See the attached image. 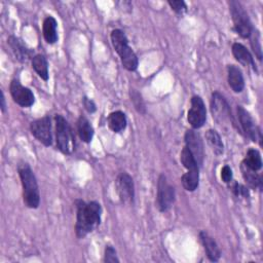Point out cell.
<instances>
[{"label":"cell","mask_w":263,"mask_h":263,"mask_svg":"<svg viewBox=\"0 0 263 263\" xmlns=\"http://www.w3.org/2000/svg\"><path fill=\"white\" fill-rule=\"evenodd\" d=\"M76 224L75 233L78 238L85 237L92 232L101 223L102 206L97 201L85 202L81 199L75 200Z\"/></svg>","instance_id":"obj_1"},{"label":"cell","mask_w":263,"mask_h":263,"mask_svg":"<svg viewBox=\"0 0 263 263\" xmlns=\"http://www.w3.org/2000/svg\"><path fill=\"white\" fill-rule=\"evenodd\" d=\"M22 187L23 199L27 208L37 209L40 203V193L36 177L28 163H22L17 167Z\"/></svg>","instance_id":"obj_2"},{"label":"cell","mask_w":263,"mask_h":263,"mask_svg":"<svg viewBox=\"0 0 263 263\" xmlns=\"http://www.w3.org/2000/svg\"><path fill=\"white\" fill-rule=\"evenodd\" d=\"M110 38H111L112 45L115 51L118 53L123 67L128 71L137 70L139 61H138L137 54L128 45V40L125 34L121 30L115 29L111 32Z\"/></svg>","instance_id":"obj_3"},{"label":"cell","mask_w":263,"mask_h":263,"mask_svg":"<svg viewBox=\"0 0 263 263\" xmlns=\"http://www.w3.org/2000/svg\"><path fill=\"white\" fill-rule=\"evenodd\" d=\"M54 121L58 149L64 154H71L75 149V138L72 128L67 119L61 114H55Z\"/></svg>","instance_id":"obj_4"},{"label":"cell","mask_w":263,"mask_h":263,"mask_svg":"<svg viewBox=\"0 0 263 263\" xmlns=\"http://www.w3.org/2000/svg\"><path fill=\"white\" fill-rule=\"evenodd\" d=\"M229 8L235 32L241 38H249L252 35L253 27L245 7L238 1H230Z\"/></svg>","instance_id":"obj_5"},{"label":"cell","mask_w":263,"mask_h":263,"mask_svg":"<svg viewBox=\"0 0 263 263\" xmlns=\"http://www.w3.org/2000/svg\"><path fill=\"white\" fill-rule=\"evenodd\" d=\"M211 111L213 118L217 121L218 124L222 125L230 122L233 126H236L228 103L226 102L225 98L218 91L212 93Z\"/></svg>","instance_id":"obj_6"},{"label":"cell","mask_w":263,"mask_h":263,"mask_svg":"<svg viewBox=\"0 0 263 263\" xmlns=\"http://www.w3.org/2000/svg\"><path fill=\"white\" fill-rule=\"evenodd\" d=\"M175 188L167 182L164 175H160L157 181L156 205L160 212H167L175 202Z\"/></svg>","instance_id":"obj_7"},{"label":"cell","mask_w":263,"mask_h":263,"mask_svg":"<svg viewBox=\"0 0 263 263\" xmlns=\"http://www.w3.org/2000/svg\"><path fill=\"white\" fill-rule=\"evenodd\" d=\"M187 120L193 129L203 126L206 120V110L202 99L199 96H193L190 102V109L187 113Z\"/></svg>","instance_id":"obj_8"},{"label":"cell","mask_w":263,"mask_h":263,"mask_svg":"<svg viewBox=\"0 0 263 263\" xmlns=\"http://www.w3.org/2000/svg\"><path fill=\"white\" fill-rule=\"evenodd\" d=\"M31 134L44 146H50L52 144L51 135V121L48 115L38 118L30 124Z\"/></svg>","instance_id":"obj_9"},{"label":"cell","mask_w":263,"mask_h":263,"mask_svg":"<svg viewBox=\"0 0 263 263\" xmlns=\"http://www.w3.org/2000/svg\"><path fill=\"white\" fill-rule=\"evenodd\" d=\"M115 188L122 203L130 204L135 198V185L133 178L127 173H120L115 181Z\"/></svg>","instance_id":"obj_10"},{"label":"cell","mask_w":263,"mask_h":263,"mask_svg":"<svg viewBox=\"0 0 263 263\" xmlns=\"http://www.w3.org/2000/svg\"><path fill=\"white\" fill-rule=\"evenodd\" d=\"M9 90L12 100L23 108L31 107L35 103V96L33 91L22 85L18 79H12L9 85Z\"/></svg>","instance_id":"obj_11"},{"label":"cell","mask_w":263,"mask_h":263,"mask_svg":"<svg viewBox=\"0 0 263 263\" xmlns=\"http://www.w3.org/2000/svg\"><path fill=\"white\" fill-rule=\"evenodd\" d=\"M237 116L239 120V124L241 126V130L245 133V135L250 138L253 142L259 141V144L261 145V130L260 128L255 124V121L253 117L250 115V113L241 106L237 107Z\"/></svg>","instance_id":"obj_12"},{"label":"cell","mask_w":263,"mask_h":263,"mask_svg":"<svg viewBox=\"0 0 263 263\" xmlns=\"http://www.w3.org/2000/svg\"><path fill=\"white\" fill-rule=\"evenodd\" d=\"M184 140H185V144H186L185 147L191 152L197 165L200 167L203 163V158H204L203 143H202L200 135L197 132H195L193 128L188 129L185 133Z\"/></svg>","instance_id":"obj_13"},{"label":"cell","mask_w":263,"mask_h":263,"mask_svg":"<svg viewBox=\"0 0 263 263\" xmlns=\"http://www.w3.org/2000/svg\"><path fill=\"white\" fill-rule=\"evenodd\" d=\"M7 43L15 57V59L21 63H26L29 60H32L34 58L33 50L27 47V45L16 36H9L7 39Z\"/></svg>","instance_id":"obj_14"},{"label":"cell","mask_w":263,"mask_h":263,"mask_svg":"<svg viewBox=\"0 0 263 263\" xmlns=\"http://www.w3.org/2000/svg\"><path fill=\"white\" fill-rule=\"evenodd\" d=\"M199 238L201 240V243L203 246V249L205 251L208 258L212 262L219 261V259L221 257V251H220L217 242L215 241V239L206 231H200Z\"/></svg>","instance_id":"obj_15"},{"label":"cell","mask_w":263,"mask_h":263,"mask_svg":"<svg viewBox=\"0 0 263 263\" xmlns=\"http://www.w3.org/2000/svg\"><path fill=\"white\" fill-rule=\"evenodd\" d=\"M228 84L234 92H241L245 87V80L240 69L234 65L227 67Z\"/></svg>","instance_id":"obj_16"},{"label":"cell","mask_w":263,"mask_h":263,"mask_svg":"<svg viewBox=\"0 0 263 263\" xmlns=\"http://www.w3.org/2000/svg\"><path fill=\"white\" fill-rule=\"evenodd\" d=\"M231 49H232L233 57L238 63H240L243 66H252L253 69L256 70V65H255L253 55L245 45L236 42V43H233Z\"/></svg>","instance_id":"obj_17"},{"label":"cell","mask_w":263,"mask_h":263,"mask_svg":"<svg viewBox=\"0 0 263 263\" xmlns=\"http://www.w3.org/2000/svg\"><path fill=\"white\" fill-rule=\"evenodd\" d=\"M58 23L53 16H46L43 21L42 25V31H43V37L45 41L48 44H53L58 41V32H57Z\"/></svg>","instance_id":"obj_18"},{"label":"cell","mask_w":263,"mask_h":263,"mask_svg":"<svg viewBox=\"0 0 263 263\" xmlns=\"http://www.w3.org/2000/svg\"><path fill=\"white\" fill-rule=\"evenodd\" d=\"M108 126L113 133H120L122 132L127 124V119L122 111H113L108 116Z\"/></svg>","instance_id":"obj_19"},{"label":"cell","mask_w":263,"mask_h":263,"mask_svg":"<svg viewBox=\"0 0 263 263\" xmlns=\"http://www.w3.org/2000/svg\"><path fill=\"white\" fill-rule=\"evenodd\" d=\"M240 172L243 180L252 189H261L262 188V177L256 171L248 167L243 162L240 164Z\"/></svg>","instance_id":"obj_20"},{"label":"cell","mask_w":263,"mask_h":263,"mask_svg":"<svg viewBox=\"0 0 263 263\" xmlns=\"http://www.w3.org/2000/svg\"><path fill=\"white\" fill-rule=\"evenodd\" d=\"M77 133L80 140L84 143H90L95 134L93 127L85 116H79L77 120Z\"/></svg>","instance_id":"obj_21"},{"label":"cell","mask_w":263,"mask_h":263,"mask_svg":"<svg viewBox=\"0 0 263 263\" xmlns=\"http://www.w3.org/2000/svg\"><path fill=\"white\" fill-rule=\"evenodd\" d=\"M205 141L208 143V145L210 146V148L212 149V151L216 154V155H221L224 152V145L223 142L221 140V137L219 135V133L215 129H208L205 132Z\"/></svg>","instance_id":"obj_22"},{"label":"cell","mask_w":263,"mask_h":263,"mask_svg":"<svg viewBox=\"0 0 263 263\" xmlns=\"http://www.w3.org/2000/svg\"><path fill=\"white\" fill-rule=\"evenodd\" d=\"M181 182L185 190L194 191L199 184V168L187 171L181 177Z\"/></svg>","instance_id":"obj_23"},{"label":"cell","mask_w":263,"mask_h":263,"mask_svg":"<svg viewBox=\"0 0 263 263\" xmlns=\"http://www.w3.org/2000/svg\"><path fill=\"white\" fill-rule=\"evenodd\" d=\"M32 67L38 76L44 81L48 80V63L43 54H35L32 59Z\"/></svg>","instance_id":"obj_24"},{"label":"cell","mask_w":263,"mask_h":263,"mask_svg":"<svg viewBox=\"0 0 263 263\" xmlns=\"http://www.w3.org/2000/svg\"><path fill=\"white\" fill-rule=\"evenodd\" d=\"M242 162L250 167L253 171H259L262 167V158H261V154L257 149L251 148L247 151L246 157L242 160Z\"/></svg>","instance_id":"obj_25"},{"label":"cell","mask_w":263,"mask_h":263,"mask_svg":"<svg viewBox=\"0 0 263 263\" xmlns=\"http://www.w3.org/2000/svg\"><path fill=\"white\" fill-rule=\"evenodd\" d=\"M180 160L183 164V166L187 170V171H190V170H196V168H199V166L197 165L193 155L191 154V152L186 148L184 147L181 151V154H180Z\"/></svg>","instance_id":"obj_26"},{"label":"cell","mask_w":263,"mask_h":263,"mask_svg":"<svg viewBox=\"0 0 263 263\" xmlns=\"http://www.w3.org/2000/svg\"><path fill=\"white\" fill-rule=\"evenodd\" d=\"M230 188H231V191L233 192V194L236 197L243 198V199H248L250 197V193H249L248 188L246 186L237 183V182H233V184L230 186Z\"/></svg>","instance_id":"obj_27"},{"label":"cell","mask_w":263,"mask_h":263,"mask_svg":"<svg viewBox=\"0 0 263 263\" xmlns=\"http://www.w3.org/2000/svg\"><path fill=\"white\" fill-rule=\"evenodd\" d=\"M167 3L171 6V8L178 14H184L188 10L187 5L183 0H170Z\"/></svg>","instance_id":"obj_28"},{"label":"cell","mask_w":263,"mask_h":263,"mask_svg":"<svg viewBox=\"0 0 263 263\" xmlns=\"http://www.w3.org/2000/svg\"><path fill=\"white\" fill-rule=\"evenodd\" d=\"M130 100L133 101L134 103V106L135 108L140 112V113H145V106H144V103H143V100L140 96V93L138 91H136L135 89H133L130 91Z\"/></svg>","instance_id":"obj_29"},{"label":"cell","mask_w":263,"mask_h":263,"mask_svg":"<svg viewBox=\"0 0 263 263\" xmlns=\"http://www.w3.org/2000/svg\"><path fill=\"white\" fill-rule=\"evenodd\" d=\"M104 261L108 262V263H115V262H119V259L116 255V250L108 245L105 248V253H104Z\"/></svg>","instance_id":"obj_30"},{"label":"cell","mask_w":263,"mask_h":263,"mask_svg":"<svg viewBox=\"0 0 263 263\" xmlns=\"http://www.w3.org/2000/svg\"><path fill=\"white\" fill-rule=\"evenodd\" d=\"M254 34V33H252ZM251 45L253 47V50L255 52V54L257 55L258 60L262 59V49H261V41H260V35L258 34V32H256L254 34V37L251 39Z\"/></svg>","instance_id":"obj_31"},{"label":"cell","mask_w":263,"mask_h":263,"mask_svg":"<svg viewBox=\"0 0 263 263\" xmlns=\"http://www.w3.org/2000/svg\"><path fill=\"white\" fill-rule=\"evenodd\" d=\"M232 178H233V175H232V170L229 165H224L221 170V179L224 183L226 184H230L232 182Z\"/></svg>","instance_id":"obj_32"},{"label":"cell","mask_w":263,"mask_h":263,"mask_svg":"<svg viewBox=\"0 0 263 263\" xmlns=\"http://www.w3.org/2000/svg\"><path fill=\"white\" fill-rule=\"evenodd\" d=\"M82 103H83V106H84V108H85V110H86L87 112H89V113L96 112L97 106H96L95 102H93L91 99H88L87 97H83Z\"/></svg>","instance_id":"obj_33"},{"label":"cell","mask_w":263,"mask_h":263,"mask_svg":"<svg viewBox=\"0 0 263 263\" xmlns=\"http://www.w3.org/2000/svg\"><path fill=\"white\" fill-rule=\"evenodd\" d=\"M0 109H1V112H5V109H6V105H5V97H4V93L3 91L1 90L0 91Z\"/></svg>","instance_id":"obj_34"}]
</instances>
